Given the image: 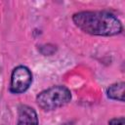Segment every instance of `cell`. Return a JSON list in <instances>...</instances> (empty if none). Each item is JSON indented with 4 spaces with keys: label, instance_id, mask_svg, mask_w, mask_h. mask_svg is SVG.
<instances>
[{
    "label": "cell",
    "instance_id": "1",
    "mask_svg": "<svg viewBox=\"0 0 125 125\" xmlns=\"http://www.w3.org/2000/svg\"><path fill=\"white\" fill-rule=\"evenodd\" d=\"M75 25L83 32L98 36H113L122 31V23L107 11H82L72 16Z\"/></svg>",
    "mask_w": 125,
    "mask_h": 125
},
{
    "label": "cell",
    "instance_id": "2",
    "mask_svg": "<svg viewBox=\"0 0 125 125\" xmlns=\"http://www.w3.org/2000/svg\"><path fill=\"white\" fill-rule=\"evenodd\" d=\"M71 100V93L68 88L62 85L52 86L36 97V103L43 110H54L65 105Z\"/></svg>",
    "mask_w": 125,
    "mask_h": 125
},
{
    "label": "cell",
    "instance_id": "3",
    "mask_svg": "<svg viewBox=\"0 0 125 125\" xmlns=\"http://www.w3.org/2000/svg\"><path fill=\"white\" fill-rule=\"evenodd\" d=\"M32 83V73L24 65L15 67L11 74L10 91L14 94L24 93Z\"/></svg>",
    "mask_w": 125,
    "mask_h": 125
},
{
    "label": "cell",
    "instance_id": "4",
    "mask_svg": "<svg viewBox=\"0 0 125 125\" xmlns=\"http://www.w3.org/2000/svg\"><path fill=\"white\" fill-rule=\"evenodd\" d=\"M17 125H38V117L35 109L26 104L20 105Z\"/></svg>",
    "mask_w": 125,
    "mask_h": 125
},
{
    "label": "cell",
    "instance_id": "5",
    "mask_svg": "<svg viewBox=\"0 0 125 125\" xmlns=\"http://www.w3.org/2000/svg\"><path fill=\"white\" fill-rule=\"evenodd\" d=\"M124 87H125V83L123 81L110 85L106 90L107 98L111 100L123 102L124 101Z\"/></svg>",
    "mask_w": 125,
    "mask_h": 125
},
{
    "label": "cell",
    "instance_id": "6",
    "mask_svg": "<svg viewBox=\"0 0 125 125\" xmlns=\"http://www.w3.org/2000/svg\"><path fill=\"white\" fill-rule=\"evenodd\" d=\"M108 125H124V117L121 116V117L112 118L108 122Z\"/></svg>",
    "mask_w": 125,
    "mask_h": 125
}]
</instances>
